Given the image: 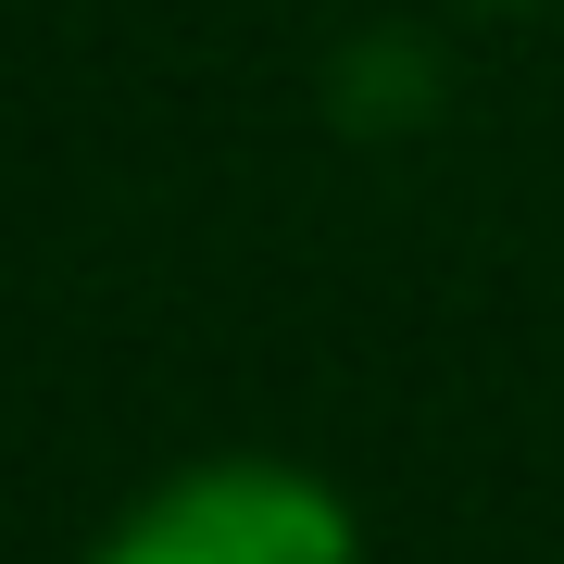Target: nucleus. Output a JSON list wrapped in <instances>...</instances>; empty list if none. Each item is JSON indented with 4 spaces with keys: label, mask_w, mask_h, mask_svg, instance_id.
Listing matches in <instances>:
<instances>
[{
    "label": "nucleus",
    "mask_w": 564,
    "mask_h": 564,
    "mask_svg": "<svg viewBox=\"0 0 564 564\" xmlns=\"http://www.w3.org/2000/svg\"><path fill=\"white\" fill-rule=\"evenodd\" d=\"M88 564H364L351 502L289 452H202L176 477H151Z\"/></svg>",
    "instance_id": "obj_1"
}]
</instances>
